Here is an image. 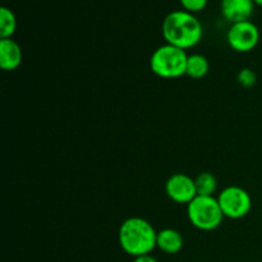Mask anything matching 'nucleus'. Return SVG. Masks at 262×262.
I'll use <instances>...</instances> for the list:
<instances>
[{"mask_svg": "<svg viewBox=\"0 0 262 262\" xmlns=\"http://www.w3.org/2000/svg\"><path fill=\"white\" fill-rule=\"evenodd\" d=\"M163 36L166 43L187 50L199 45L204 36V28L193 13L174 10L164 19Z\"/></svg>", "mask_w": 262, "mask_h": 262, "instance_id": "nucleus-1", "label": "nucleus"}, {"mask_svg": "<svg viewBox=\"0 0 262 262\" xmlns=\"http://www.w3.org/2000/svg\"><path fill=\"white\" fill-rule=\"evenodd\" d=\"M158 232L142 217H129L122 223L118 239L122 250L133 257L150 255L156 247Z\"/></svg>", "mask_w": 262, "mask_h": 262, "instance_id": "nucleus-2", "label": "nucleus"}, {"mask_svg": "<svg viewBox=\"0 0 262 262\" xmlns=\"http://www.w3.org/2000/svg\"><path fill=\"white\" fill-rule=\"evenodd\" d=\"M186 50L165 43L156 49L150 58V68L160 78L173 79L186 74L187 67Z\"/></svg>", "mask_w": 262, "mask_h": 262, "instance_id": "nucleus-3", "label": "nucleus"}, {"mask_svg": "<svg viewBox=\"0 0 262 262\" xmlns=\"http://www.w3.org/2000/svg\"><path fill=\"white\" fill-rule=\"evenodd\" d=\"M188 220L194 228L200 230H214L220 227L224 219L217 199L214 196H199L197 194L187 205Z\"/></svg>", "mask_w": 262, "mask_h": 262, "instance_id": "nucleus-4", "label": "nucleus"}, {"mask_svg": "<svg viewBox=\"0 0 262 262\" xmlns=\"http://www.w3.org/2000/svg\"><path fill=\"white\" fill-rule=\"evenodd\" d=\"M216 199L224 216L229 219H242L252 209V199L242 187H227L220 192Z\"/></svg>", "mask_w": 262, "mask_h": 262, "instance_id": "nucleus-5", "label": "nucleus"}, {"mask_svg": "<svg viewBox=\"0 0 262 262\" xmlns=\"http://www.w3.org/2000/svg\"><path fill=\"white\" fill-rule=\"evenodd\" d=\"M228 45L237 53H250L260 41L258 27L251 20L233 23L227 33Z\"/></svg>", "mask_w": 262, "mask_h": 262, "instance_id": "nucleus-6", "label": "nucleus"}, {"mask_svg": "<svg viewBox=\"0 0 262 262\" xmlns=\"http://www.w3.org/2000/svg\"><path fill=\"white\" fill-rule=\"evenodd\" d=\"M165 192L171 201L188 205L197 196L194 179L183 173L173 174L165 183Z\"/></svg>", "mask_w": 262, "mask_h": 262, "instance_id": "nucleus-7", "label": "nucleus"}, {"mask_svg": "<svg viewBox=\"0 0 262 262\" xmlns=\"http://www.w3.org/2000/svg\"><path fill=\"white\" fill-rule=\"evenodd\" d=\"M255 3L253 0H222L220 10L223 17L230 23L250 20L253 13Z\"/></svg>", "mask_w": 262, "mask_h": 262, "instance_id": "nucleus-8", "label": "nucleus"}, {"mask_svg": "<svg viewBox=\"0 0 262 262\" xmlns=\"http://www.w3.org/2000/svg\"><path fill=\"white\" fill-rule=\"evenodd\" d=\"M22 49L13 38L0 40V67L3 71H15L22 63Z\"/></svg>", "mask_w": 262, "mask_h": 262, "instance_id": "nucleus-9", "label": "nucleus"}, {"mask_svg": "<svg viewBox=\"0 0 262 262\" xmlns=\"http://www.w3.org/2000/svg\"><path fill=\"white\" fill-rule=\"evenodd\" d=\"M183 237L181 233L171 228L158 232V238H156V247L164 253L168 255H176L183 248Z\"/></svg>", "mask_w": 262, "mask_h": 262, "instance_id": "nucleus-10", "label": "nucleus"}, {"mask_svg": "<svg viewBox=\"0 0 262 262\" xmlns=\"http://www.w3.org/2000/svg\"><path fill=\"white\" fill-rule=\"evenodd\" d=\"M209 60L201 54H192L188 55L186 67V76L193 79H201L209 73Z\"/></svg>", "mask_w": 262, "mask_h": 262, "instance_id": "nucleus-11", "label": "nucleus"}, {"mask_svg": "<svg viewBox=\"0 0 262 262\" xmlns=\"http://www.w3.org/2000/svg\"><path fill=\"white\" fill-rule=\"evenodd\" d=\"M17 30V18L12 9L0 8V38H12Z\"/></svg>", "mask_w": 262, "mask_h": 262, "instance_id": "nucleus-12", "label": "nucleus"}, {"mask_svg": "<svg viewBox=\"0 0 262 262\" xmlns=\"http://www.w3.org/2000/svg\"><path fill=\"white\" fill-rule=\"evenodd\" d=\"M194 184H196V191L199 196H214L217 188L216 178L214 174L209 171L200 173L194 179Z\"/></svg>", "mask_w": 262, "mask_h": 262, "instance_id": "nucleus-13", "label": "nucleus"}, {"mask_svg": "<svg viewBox=\"0 0 262 262\" xmlns=\"http://www.w3.org/2000/svg\"><path fill=\"white\" fill-rule=\"evenodd\" d=\"M238 83L241 84L245 89H250V87L255 86L256 82H257V76L253 72V69L251 68H243L242 71L238 73L237 76Z\"/></svg>", "mask_w": 262, "mask_h": 262, "instance_id": "nucleus-14", "label": "nucleus"}, {"mask_svg": "<svg viewBox=\"0 0 262 262\" xmlns=\"http://www.w3.org/2000/svg\"><path fill=\"white\" fill-rule=\"evenodd\" d=\"M179 2L183 7V10L189 13H197L206 8L209 0H179Z\"/></svg>", "mask_w": 262, "mask_h": 262, "instance_id": "nucleus-15", "label": "nucleus"}, {"mask_svg": "<svg viewBox=\"0 0 262 262\" xmlns=\"http://www.w3.org/2000/svg\"><path fill=\"white\" fill-rule=\"evenodd\" d=\"M133 262H158L155 257H152L151 255H143V256H138V257H135Z\"/></svg>", "mask_w": 262, "mask_h": 262, "instance_id": "nucleus-16", "label": "nucleus"}, {"mask_svg": "<svg viewBox=\"0 0 262 262\" xmlns=\"http://www.w3.org/2000/svg\"><path fill=\"white\" fill-rule=\"evenodd\" d=\"M253 3L256 5H258V7H262V0H253Z\"/></svg>", "mask_w": 262, "mask_h": 262, "instance_id": "nucleus-17", "label": "nucleus"}]
</instances>
